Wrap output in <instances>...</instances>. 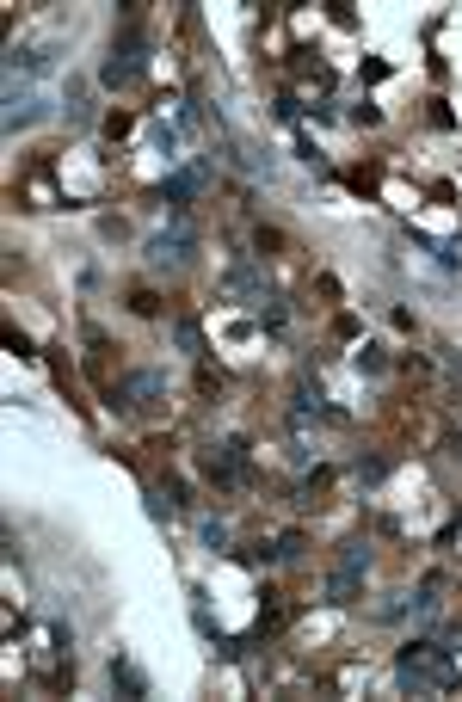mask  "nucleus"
<instances>
[{
	"label": "nucleus",
	"instance_id": "9",
	"mask_svg": "<svg viewBox=\"0 0 462 702\" xmlns=\"http://www.w3.org/2000/svg\"><path fill=\"white\" fill-rule=\"evenodd\" d=\"M198 185H204V167H185V173H173V179L160 185V198H173V204H185V198H191Z\"/></svg>",
	"mask_w": 462,
	"mask_h": 702
},
{
	"label": "nucleus",
	"instance_id": "3",
	"mask_svg": "<svg viewBox=\"0 0 462 702\" xmlns=\"http://www.w3.org/2000/svg\"><path fill=\"white\" fill-rule=\"evenodd\" d=\"M191 247H198V229L180 216L173 229H160V234L149 240V265H154V271H180V265L191 259Z\"/></svg>",
	"mask_w": 462,
	"mask_h": 702
},
{
	"label": "nucleus",
	"instance_id": "6",
	"mask_svg": "<svg viewBox=\"0 0 462 702\" xmlns=\"http://www.w3.org/2000/svg\"><path fill=\"white\" fill-rule=\"evenodd\" d=\"M241 456H247V450H241V443H210V450H204V468H210V474H216V481H234V474H241Z\"/></svg>",
	"mask_w": 462,
	"mask_h": 702
},
{
	"label": "nucleus",
	"instance_id": "8",
	"mask_svg": "<svg viewBox=\"0 0 462 702\" xmlns=\"http://www.w3.org/2000/svg\"><path fill=\"white\" fill-rule=\"evenodd\" d=\"M437 604H444V579L432 573V579H426V585L407 598V610H413V616H437Z\"/></svg>",
	"mask_w": 462,
	"mask_h": 702
},
{
	"label": "nucleus",
	"instance_id": "13",
	"mask_svg": "<svg viewBox=\"0 0 462 702\" xmlns=\"http://www.w3.org/2000/svg\"><path fill=\"white\" fill-rule=\"evenodd\" d=\"M358 370H370V376H376V370H383V351H376V345H364V351H358Z\"/></svg>",
	"mask_w": 462,
	"mask_h": 702
},
{
	"label": "nucleus",
	"instance_id": "4",
	"mask_svg": "<svg viewBox=\"0 0 462 702\" xmlns=\"http://www.w3.org/2000/svg\"><path fill=\"white\" fill-rule=\"evenodd\" d=\"M364 567H370V548H364V543H345L334 579H327V604H352V592L364 585Z\"/></svg>",
	"mask_w": 462,
	"mask_h": 702
},
{
	"label": "nucleus",
	"instance_id": "1",
	"mask_svg": "<svg viewBox=\"0 0 462 702\" xmlns=\"http://www.w3.org/2000/svg\"><path fill=\"white\" fill-rule=\"evenodd\" d=\"M395 677H401V690H413V697L450 690V684H457V659H450V641H413V647L401 653Z\"/></svg>",
	"mask_w": 462,
	"mask_h": 702
},
{
	"label": "nucleus",
	"instance_id": "7",
	"mask_svg": "<svg viewBox=\"0 0 462 702\" xmlns=\"http://www.w3.org/2000/svg\"><path fill=\"white\" fill-rule=\"evenodd\" d=\"M222 296H259L265 302V278H259L253 265H234L229 278H222Z\"/></svg>",
	"mask_w": 462,
	"mask_h": 702
},
{
	"label": "nucleus",
	"instance_id": "12",
	"mask_svg": "<svg viewBox=\"0 0 462 702\" xmlns=\"http://www.w3.org/2000/svg\"><path fill=\"white\" fill-rule=\"evenodd\" d=\"M111 677H118V684H124V690H136V697H142V690H149V684H142V677L129 672V666H111Z\"/></svg>",
	"mask_w": 462,
	"mask_h": 702
},
{
	"label": "nucleus",
	"instance_id": "10",
	"mask_svg": "<svg viewBox=\"0 0 462 702\" xmlns=\"http://www.w3.org/2000/svg\"><path fill=\"white\" fill-rule=\"evenodd\" d=\"M160 389H167L160 370H136V376H129V394H160Z\"/></svg>",
	"mask_w": 462,
	"mask_h": 702
},
{
	"label": "nucleus",
	"instance_id": "14",
	"mask_svg": "<svg viewBox=\"0 0 462 702\" xmlns=\"http://www.w3.org/2000/svg\"><path fill=\"white\" fill-rule=\"evenodd\" d=\"M450 370H457V376H462V351H450Z\"/></svg>",
	"mask_w": 462,
	"mask_h": 702
},
{
	"label": "nucleus",
	"instance_id": "11",
	"mask_svg": "<svg viewBox=\"0 0 462 702\" xmlns=\"http://www.w3.org/2000/svg\"><path fill=\"white\" fill-rule=\"evenodd\" d=\"M272 554H278V561H296V554H303V536H296V530H290V536H278V548H272Z\"/></svg>",
	"mask_w": 462,
	"mask_h": 702
},
{
	"label": "nucleus",
	"instance_id": "2",
	"mask_svg": "<svg viewBox=\"0 0 462 702\" xmlns=\"http://www.w3.org/2000/svg\"><path fill=\"white\" fill-rule=\"evenodd\" d=\"M142 68H149V37L129 25L124 37L111 44V56H105L99 80H105V86H129V80H142Z\"/></svg>",
	"mask_w": 462,
	"mask_h": 702
},
{
	"label": "nucleus",
	"instance_id": "5",
	"mask_svg": "<svg viewBox=\"0 0 462 702\" xmlns=\"http://www.w3.org/2000/svg\"><path fill=\"white\" fill-rule=\"evenodd\" d=\"M37 111H44L37 86H31V80H6V130H26Z\"/></svg>",
	"mask_w": 462,
	"mask_h": 702
}]
</instances>
